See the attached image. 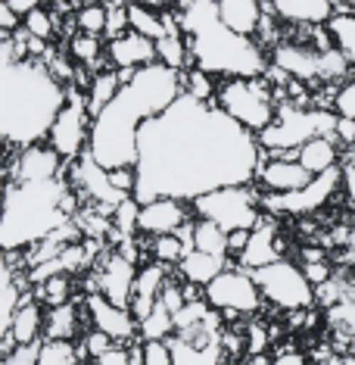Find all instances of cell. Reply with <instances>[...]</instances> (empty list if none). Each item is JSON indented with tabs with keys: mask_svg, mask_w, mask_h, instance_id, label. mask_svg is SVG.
<instances>
[{
	"mask_svg": "<svg viewBox=\"0 0 355 365\" xmlns=\"http://www.w3.org/2000/svg\"><path fill=\"white\" fill-rule=\"evenodd\" d=\"M259 135L243 128L216 101L181 94L169 110L147 119L137 140L134 197H196L228 185H253L262 165Z\"/></svg>",
	"mask_w": 355,
	"mask_h": 365,
	"instance_id": "1",
	"label": "cell"
},
{
	"mask_svg": "<svg viewBox=\"0 0 355 365\" xmlns=\"http://www.w3.org/2000/svg\"><path fill=\"white\" fill-rule=\"evenodd\" d=\"M184 94V72L165 63L140 66L137 76L115 94V101L94 119L90 128V156L106 169L137 165L140 125L162 110H169Z\"/></svg>",
	"mask_w": 355,
	"mask_h": 365,
	"instance_id": "2",
	"label": "cell"
},
{
	"mask_svg": "<svg viewBox=\"0 0 355 365\" xmlns=\"http://www.w3.org/2000/svg\"><path fill=\"white\" fill-rule=\"evenodd\" d=\"M0 135L10 150L41 144L65 106V88L44 60H22L10 38L0 47Z\"/></svg>",
	"mask_w": 355,
	"mask_h": 365,
	"instance_id": "3",
	"label": "cell"
},
{
	"mask_svg": "<svg viewBox=\"0 0 355 365\" xmlns=\"http://www.w3.org/2000/svg\"><path fill=\"white\" fill-rule=\"evenodd\" d=\"M78 190L65 175L51 181H6L4 197V225L0 244L4 253H19L38 247L53 231L69 225L75 215Z\"/></svg>",
	"mask_w": 355,
	"mask_h": 365,
	"instance_id": "4",
	"label": "cell"
},
{
	"mask_svg": "<svg viewBox=\"0 0 355 365\" xmlns=\"http://www.w3.org/2000/svg\"><path fill=\"white\" fill-rule=\"evenodd\" d=\"M181 29L194 53V66L212 72L216 78L265 76L271 69V53L255 38L228 29L218 16L216 0H194L181 10Z\"/></svg>",
	"mask_w": 355,
	"mask_h": 365,
	"instance_id": "5",
	"label": "cell"
},
{
	"mask_svg": "<svg viewBox=\"0 0 355 365\" xmlns=\"http://www.w3.org/2000/svg\"><path fill=\"white\" fill-rule=\"evenodd\" d=\"M337 122H340V115L334 110H324V106H300L284 97L277 106V119L265 131H259V144L271 156L296 160V150H300L305 140H312L318 135H337Z\"/></svg>",
	"mask_w": 355,
	"mask_h": 365,
	"instance_id": "6",
	"label": "cell"
},
{
	"mask_svg": "<svg viewBox=\"0 0 355 365\" xmlns=\"http://www.w3.org/2000/svg\"><path fill=\"white\" fill-rule=\"evenodd\" d=\"M216 103L231 119H237L250 131H265L277 119L280 101L265 76H240V78H221Z\"/></svg>",
	"mask_w": 355,
	"mask_h": 365,
	"instance_id": "7",
	"label": "cell"
},
{
	"mask_svg": "<svg viewBox=\"0 0 355 365\" xmlns=\"http://www.w3.org/2000/svg\"><path fill=\"white\" fill-rule=\"evenodd\" d=\"M200 219H212L225 231H253L262 222V194L253 185H228L191 203Z\"/></svg>",
	"mask_w": 355,
	"mask_h": 365,
	"instance_id": "8",
	"label": "cell"
},
{
	"mask_svg": "<svg viewBox=\"0 0 355 365\" xmlns=\"http://www.w3.org/2000/svg\"><path fill=\"white\" fill-rule=\"evenodd\" d=\"M253 278L259 281L265 300H271L287 312H302V309H312V306H315V297H318L315 284L309 281L305 269L293 265L290 259H284V256L275 262H268V265H262V269H255Z\"/></svg>",
	"mask_w": 355,
	"mask_h": 365,
	"instance_id": "9",
	"label": "cell"
},
{
	"mask_svg": "<svg viewBox=\"0 0 355 365\" xmlns=\"http://www.w3.org/2000/svg\"><path fill=\"white\" fill-rule=\"evenodd\" d=\"M90 128H94V115H90V106H88V91H81L78 85H69L65 106L56 115L51 135H47V144L65 163H75L90 147Z\"/></svg>",
	"mask_w": 355,
	"mask_h": 365,
	"instance_id": "10",
	"label": "cell"
},
{
	"mask_svg": "<svg viewBox=\"0 0 355 365\" xmlns=\"http://www.w3.org/2000/svg\"><path fill=\"white\" fill-rule=\"evenodd\" d=\"M203 297L212 309L225 312V315H253L262 306V287L253 278L250 269H225L221 275H216L209 284L203 287Z\"/></svg>",
	"mask_w": 355,
	"mask_h": 365,
	"instance_id": "11",
	"label": "cell"
},
{
	"mask_svg": "<svg viewBox=\"0 0 355 365\" xmlns=\"http://www.w3.org/2000/svg\"><path fill=\"white\" fill-rule=\"evenodd\" d=\"M346 181L343 165H334V169L321 172L300 190H290V194H262V210L271 215H309L318 212L330 197L340 190V185Z\"/></svg>",
	"mask_w": 355,
	"mask_h": 365,
	"instance_id": "12",
	"label": "cell"
},
{
	"mask_svg": "<svg viewBox=\"0 0 355 365\" xmlns=\"http://www.w3.org/2000/svg\"><path fill=\"white\" fill-rule=\"evenodd\" d=\"M69 165H72V175H69L72 187H75L85 200H90V206H97V210L112 215L115 206L125 200V197H131V194H122V190L112 185L110 169L97 163L94 156H90V150L85 156H78L75 163H69Z\"/></svg>",
	"mask_w": 355,
	"mask_h": 365,
	"instance_id": "13",
	"label": "cell"
},
{
	"mask_svg": "<svg viewBox=\"0 0 355 365\" xmlns=\"http://www.w3.org/2000/svg\"><path fill=\"white\" fill-rule=\"evenodd\" d=\"M65 160L53 150L47 140L28 144L19 150H10V165H6V181H51L63 175Z\"/></svg>",
	"mask_w": 355,
	"mask_h": 365,
	"instance_id": "14",
	"label": "cell"
},
{
	"mask_svg": "<svg viewBox=\"0 0 355 365\" xmlns=\"http://www.w3.org/2000/svg\"><path fill=\"white\" fill-rule=\"evenodd\" d=\"M85 306L94 328L106 331L115 344H125V340L134 337V331H140V322L134 319V312L125 309V306H115L103 290H90L85 297Z\"/></svg>",
	"mask_w": 355,
	"mask_h": 365,
	"instance_id": "15",
	"label": "cell"
},
{
	"mask_svg": "<svg viewBox=\"0 0 355 365\" xmlns=\"http://www.w3.org/2000/svg\"><path fill=\"white\" fill-rule=\"evenodd\" d=\"M315 178L300 160H287V156H262V165L255 172V181L265 194H290V190L305 187Z\"/></svg>",
	"mask_w": 355,
	"mask_h": 365,
	"instance_id": "16",
	"label": "cell"
},
{
	"mask_svg": "<svg viewBox=\"0 0 355 365\" xmlns=\"http://www.w3.org/2000/svg\"><path fill=\"white\" fill-rule=\"evenodd\" d=\"M134 284H137L134 259H128L125 253H110V256H106L103 269L97 272V287H100L115 306H125V309H131Z\"/></svg>",
	"mask_w": 355,
	"mask_h": 365,
	"instance_id": "17",
	"label": "cell"
},
{
	"mask_svg": "<svg viewBox=\"0 0 355 365\" xmlns=\"http://www.w3.org/2000/svg\"><path fill=\"white\" fill-rule=\"evenodd\" d=\"M271 63L280 66L296 81H321V51L300 41H280L271 47Z\"/></svg>",
	"mask_w": 355,
	"mask_h": 365,
	"instance_id": "18",
	"label": "cell"
},
{
	"mask_svg": "<svg viewBox=\"0 0 355 365\" xmlns=\"http://www.w3.org/2000/svg\"><path fill=\"white\" fill-rule=\"evenodd\" d=\"M187 222V200L178 197H156V200L140 206V235H175Z\"/></svg>",
	"mask_w": 355,
	"mask_h": 365,
	"instance_id": "19",
	"label": "cell"
},
{
	"mask_svg": "<svg viewBox=\"0 0 355 365\" xmlns=\"http://www.w3.org/2000/svg\"><path fill=\"white\" fill-rule=\"evenodd\" d=\"M106 60L115 69H140V66H150L159 60L156 53V41L140 35V31H125L122 38H112L106 44Z\"/></svg>",
	"mask_w": 355,
	"mask_h": 365,
	"instance_id": "20",
	"label": "cell"
},
{
	"mask_svg": "<svg viewBox=\"0 0 355 365\" xmlns=\"http://www.w3.org/2000/svg\"><path fill=\"white\" fill-rule=\"evenodd\" d=\"M280 259V247H277V222L268 215H262V222L250 231V244H246V250L237 256V262L243 265V269H262V265Z\"/></svg>",
	"mask_w": 355,
	"mask_h": 365,
	"instance_id": "21",
	"label": "cell"
},
{
	"mask_svg": "<svg viewBox=\"0 0 355 365\" xmlns=\"http://www.w3.org/2000/svg\"><path fill=\"white\" fill-rule=\"evenodd\" d=\"M268 6L290 26H327L337 13L334 0H268Z\"/></svg>",
	"mask_w": 355,
	"mask_h": 365,
	"instance_id": "22",
	"label": "cell"
},
{
	"mask_svg": "<svg viewBox=\"0 0 355 365\" xmlns=\"http://www.w3.org/2000/svg\"><path fill=\"white\" fill-rule=\"evenodd\" d=\"M169 284V265L165 262H150L144 265V269H137V284H134V297H131V312H134V319H147L150 309L156 303H159L162 290Z\"/></svg>",
	"mask_w": 355,
	"mask_h": 365,
	"instance_id": "23",
	"label": "cell"
},
{
	"mask_svg": "<svg viewBox=\"0 0 355 365\" xmlns=\"http://www.w3.org/2000/svg\"><path fill=\"white\" fill-rule=\"evenodd\" d=\"M171 356L175 365H221V334H200V337H171Z\"/></svg>",
	"mask_w": 355,
	"mask_h": 365,
	"instance_id": "24",
	"label": "cell"
},
{
	"mask_svg": "<svg viewBox=\"0 0 355 365\" xmlns=\"http://www.w3.org/2000/svg\"><path fill=\"white\" fill-rule=\"evenodd\" d=\"M216 6L221 22L246 38L259 35V26L268 13V0H216Z\"/></svg>",
	"mask_w": 355,
	"mask_h": 365,
	"instance_id": "25",
	"label": "cell"
},
{
	"mask_svg": "<svg viewBox=\"0 0 355 365\" xmlns=\"http://www.w3.org/2000/svg\"><path fill=\"white\" fill-rule=\"evenodd\" d=\"M41 306H44L41 300H28V297L22 300L19 312H16V319H13L10 334L4 337V356L16 350L19 344H41V337H44V322H47Z\"/></svg>",
	"mask_w": 355,
	"mask_h": 365,
	"instance_id": "26",
	"label": "cell"
},
{
	"mask_svg": "<svg viewBox=\"0 0 355 365\" xmlns=\"http://www.w3.org/2000/svg\"><path fill=\"white\" fill-rule=\"evenodd\" d=\"M0 290H4V303H0V334H10L13 319L19 312L22 300H26V275H19L13 265V256L4 259V278H0Z\"/></svg>",
	"mask_w": 355,
	"mask_h": 365,
	"instance_id": "27",
	"label": "cell"
},
{
	"mask_svg": "<svg viewBox=\"0 0 355 365\" xmlns=\"http://www.w3.org/2000/svg\"><path fill=\"white\" fill-rule=\"evenodd\" d=\"M296 160H300L312 175H321V172L340 165V147H337V135H318L296 150Z\"/></svg>",
	"mask_w": 355,
	"mask_h": 365,
	"instance_id": "28",
	"label": "cell"
},
{
	"mask_svg": "<svg viewBox=\"0 0 355 365\" xmlns=\"http://www.w3.org/2000/svg\"><path fill=\"white\" fill-rule=\"evenodd\" d=\"M228 269L225 256H216V253H206V250H196V247H191V250L184 253V259L178 262V272L184 281H191V284H200L206 287L216 275H221V272Z\"/></svg>",
	"mask_w": 355,
	"mask_h": 365,
	"instance_id": "29",
	"label": "cell"
},
{
	"mask_svg": "<svg viewBox=\"0 0 355 365\" xmlns=\"http://www.w3.org/2000/svg\"><path fill=\"white\" fill-rule=\"evenodd\" d=\"M125 88V81H122L119 69H103V72H94L90 76V88H88V106H90V115H100L106 106L115 101V94Z\"/></svg>",
	"mask_w": 355,
	"mask_h": 365,
	"instance_id": "30",
	"label": "cell"
},
{
	"mask_svg": "<svg viewBox=\"0 0 355 365\" xmlns=\"http://www.w3.org/2000/svg\"><path fill=\"white\" fill-rule=\"evenodd\" d=\"M156 53H159V63L171 66V69H178V72L194 69V53H191V44H187L184 31L159 38V41H156Z\"/></svg>",
	"mask_w": 355,
	"mask_h": 365,
	"instance_id": "31",
	"label": "cell"
},
{
	"mask_svg": "<svg viewBox=\"0 0 355 365\" xmlns=\"http://www.w3.org/2000/svg\"><path fill=\"white\" fill-rule=\"evenodd\" d=\"M75 325H78V312L72 303L51 306L44 322V340H72L75 337Z\"/></svg>",
	"mask_w": 355,
	"mask_h": 365,
	"instance_id": "32",
	"label": "cell"
},
{
	"mask_svg": "<svg viewBox=\"0 0 355 365\" xmlns=\"http://www.w3.org/2000/svg\"><path fill=\"white\" fill-rule=\"evenodd\" d=\"M194 247L196 250H206V253H216V256H228L231 253L228 231L216 225L212 219H196L194 222Z\"/></svg>",
	"mask_w": 355,
	"mask_h": 365,
	"instance_id": "33",
	"label": "cell"
},
{
	"mask_svg": "<svg viewBox=\"0 0 355 365\" xmlns=\"http://www.w3.org/2000/svg\"><path fill=\"white\" fill-rule=\"evenodd\" d=\"M128 16H131V31H140V35H147L153 41H159V38L169 35V29H165V22H162V13L153 10V6L131 0Z\"/></svg>",
	"mask_w": 355,
	"mask_h": 365,
	"instance_id": "34",
	"label": "cell"
},
{
	"mask_svg": "<svg viewBox=\"0 0 355 365\" xmlns=\"http://www.w3.org/2000/svg\"><path fill=\"white\" fill-rule=\"evenodd\" d=\"M171 331H178L175 328V312H171L162 300L153 306L147 319H140V337L144 340H169Z\"/></svg>",
	"mask_w": 355,
	"mask_h": 365,
	"instance_id": "35",
	"label": "cell"
},
{
	"mask_svg": "<svg viewBox=\"0 0 355 365\" xmlns=\"http://www.w3.org/2000/svg\"><path fill=\"white\" fill-rule=\"evenodd\" d=\"M69 56L81 66H88V69L94 72H103L100 60L106 53H100V35H88V31H78L75 38L69 41Z\"/></svg>",
	"mask_w": 355,
	"mask_h": 365,
	"instance_id": "36",
	"label": "cell"
},
{
	"mask_svg": "<svg viewBox=\"0 0 355 365\" xmlns=\"http://www.w3.org/2000/svg\"><path fill=\"white\" fill-rule=\"evenodd\" d=\"M140 206L144 203L131 194L112 210V231H119V237H134L140 231Z\"/></svg>",
	"mask_w": 355,
	"mask_h": 365,
	"instance_id": "37",
	"label": "cell"
},
{
	"mask_svg": "<svg viewBox=\"0 0 355 365\" xmlns=\"http://www.w3.org/2000/svg\"><path fill=\"white\" fill-rule=\"evenodd\" d=\"M334 44L349 56V63L355 66V13H334V19L327 22Z\"/></svg>",
	"mask_w": 355,
	"mask_h": 365,
	"instance_id": "38",
	"label": "cell"
},
{
	"mask_svg": "<svg viewBox=\"0 0 355 365\" xmlns=\"http://www.w3.org/2000/svg\"><path fill=\"white\" fill-rule=\"evenodd\" d=\"M38 365H78V350L72 340H41Z\"/></svg>",
	"mask_w": 355,
	"mask_h": 365,
	"instance_id": "39",
	"label": "cell"
},
{
	"mask_svg": "<svg viewBox=\"0 0 355 365\" xmlns=\"http://www.w3.org/2000/svg\"><path fill=\"white\" fill-rule=\"evenodd\" d=\"M212 78H216V76H212V72H206V69H200V66L187 69L184 72V94L196 97V101H216L218 85Z\"/></svg>",
	"mask_w": 355,
	"mask_h": 365,
	"instance_id": "40",
	"label": "cell"
},
{
	"mask_svg": "<svg viewBox=\"0 0 355 365\" xmlns=\"http://www.w3.org/2000/svg\"><path fill=\"white\" fill-rule=\"evenodd\" d=\"M69 297H72L69 272L53 275V278H47V281H41V284H38V300L44 306H63V303H69Z\"/></svg>",
	"mask_w": 355,
	"mask_h": 365,
	"instance_id": "41",
	"label": "cell"
},
{
	"mask_svg": "<svg viewBox=\"0 0 355 365\" xmlns=\"http://www.w3.org/2000/svg\"><path fill=\"white\" fill-rule=\"evenodd\" d=\"M131 0H106V31L103 38H122L131 31V16H128Z\"/></svg>",
	"mask_w": 355,
	"mask_h": 365,
	"instance_id": "42",
	"label": "cell"
},
{
	"mask_svg": "<svg viewBox=\"0 0 355 365\" xmlns=\"http://www.w3.org/2000/svg\"><path fill=\"white\" fill-rule=\"evenodd\" d=\"M22 26L28 29L31 38H41V41H53L56 35V13L53 10H44V6H38V10H31L22 16Z\"/></svg>",
	"mask_w": 355,
	"mask_h": 365,
	"instance_id": "43",
	"label": "cell"
},
{
	"mask_svg": "<svg viewBox=\"0 0 355 365\" xmlns=\"http://www.w3.org/2000/svg\"><path fill=\"white\" fill-rule=\"evenodd\" d=\"M184 253H187V244L178 235H159V237H153V259H159L165 265H178L181 259H184Z\"/></svg>",
	"mask_w": 355,
	"mask_h": 365,
	"instance_id": "44",
	"label": "cell"
},
{
	"mask_svg": "<svg viewBox=\"0 0 355 365\" xmlns=\"http://www.w3.org/2000/svg\"><path fill=\"white\" fill-rule=\"evenodd\" d=\"M75 26L78 31H88V35H100L106 31V0L103 4H88L81 6V10L75 13Z\"/></svg>",
	"mask_w": 355,
	"mask_h": 365,
	"instance_id": "45",
	"label": "cell"
},
{
	"mask_svg": "<svg viewBox=\"0 0 355 365\" xmlns=\"http://www.w3.org/2000/svg\"><path fill=\"white\" fill-rule=\"evenodd\" d=\"M140 365H175L169 340H144L140 344Z\"/></svg>",
	"mask_w": 355,
	"mask_h": 365,
	"instance_id": "46",
	"label": "cell"
},
{
	"mask_svg": "<svg viewBox=\"0 0 355 365\" xmlns=\"http://www.w3.org/2000/svg\"><path fill=\"white\" fill-rule=\"evenodd\" d=\"M330 322H334L337 331L349 334V340H355V300H337L330 306Z\"/></svg>",
	"mask_w": 355,
	"mask_h": 365,
	"instance_id": "47",
	"label": "cell"
},
{
	"mask_svg": "<svg viewBox=\"0 0 355 365\" xmlns=\"http://www.w3.org/2000/svg\"><path fill=\"white\" fill-rule=\"evenodd\" d=\"M334 113L343 115V119H355V78L343 81V85L334 91Z\"/></svg>",
	"mask_w": 355,
	"mask_h": 365,
	"instance_id": "48",
	"label": "cell"
},
{
	"mask_svg": "<svg viewBox=\"0 0 355 365\" xmlns=\"http://www.w3.org/2000/svg\"><path fill=\"white\" fill-rule=\"evenodd\" d=\"M81 344H85V353L90 356V359H100L106 350H112V346H115V340L106 334V331H100V328H90Z\"/></svg>",
	"mask_w": 355,
	"mask_h": 365,
	"instance_id": "49",
	"label": "cell"
},
{
	"mask_svg": "<svg viewBox=\"0 0 355 365\" xmlns=\"http://www.w3.org/2000/svg\"><path fill=\"white\" fill-rule=\"evenodd\" d=\"M38 353H41V344H19L16 350L4 356L0 365H38Z\"/></svg>",
	"mask_w": 355,
	"mask_h": 365,
	"instance_id": "50",
	"label": "cell"
},
{
	"mask_svg": "<svg viewBox=\"0 0 355 365\" xmlns=\"http://www.w3.org/2000/svg\"><path fill=\"white\" fill-rule=\"evenodd\" d=\"M97 365H140V350H122V346H112L106 350Z\"/></svg>",
	"mask_w": 355,
	"mask_h": 365,
	"instance_id": "51",
	"label": "cell"
},
{
	"mask_svg": "<svg viewBox=\"0 0 355 365\" xmlns=\"http://www.w3.org/2000/svg\"><path fill=\"white\" fill-rule=\"evenodd\" d=\"M268 340H271V331L265 325H259V322H253L250 334H246V350H250V353H265Z\"/></svg>",
	"mask_w": 355,
	"mask_h": 365,
	"instance_id": "52",
	"label": "cell"
},
{
	"mask_svg": "<svg viewBox=\"0 0 355 365\" xmlns=\"http://www.w3.org/2000/svg\"><path fill=\"white\" fill-rule=\"evenodd\" d=\"M19 26H22V13H16L10 4H0V29H4V35H13Z\"/></svg>",
	"mask_w": 355,
	"mask_h": 365,
	"instance_id": "53",
	"label": "cell"
},
{
	"mask_svg": "<svg viewBox=\"0 0 355 365\" xmlns=\"http://www.w3.org/2000/svg\"><path fill=\"white\" fill-rule=\"evenodd\" d=\"M302 269H305V275H309L312 284H327V281H330V269H327V262H324V259H318V262H305Z\"/></svg>",
	"mask_w": 355,
	"mask_h": 365,
	"instance_id": "54",
	"label": "cell"
},
{
	"mask_svg": "<svg viewBox=\"0 0 355 365\" xmlns=\"http://www.w3.org/2000/svg\"><path fill=\"white\" fill-rule=\"evenodd\" d=\"M337 140L346 144L349 150H355V119H343L340 115V122H337Z\"/></svg>",
	"mask_w": 355,
	"mask_h": 365,
	"instance_id": "55",
	"label": "cell"
},
{
	"mask_svg": "<svg viewBox=\"0 0 355 365\" xmlns=\"http://www.w3.org/2000/svg\"><path fill=\"white\" fill-rule=\"evenodd\" d=\"M246 244H250V231H228V247L234 256H240L246 250Z\"/></svg>",
	"mask_w": 355,
	"mask_h": 365,
	"instance_id": "56",
	"label": "cell"
},
{
	"mask_svg": "<svg viewBox=\"0 0 355 365\" xmlns=\"http://www.w3.org/2000/svg\"><path fill=\"white\" fill-rule=\"evenodd\" d=\"M271 365H309V362H305V356L300 350H280L275 359H271Z\"/></svg>",
	"mask_w": 355,
	"mask_h": 365,
	"instance_id": "57",
	"label": "cell"
},
{
	"mask_svg": "<svg viewBox=\"0 0 355 365\" xmlns=\"http://www.w3.org/2000/svg\"><path fill=\"white\" fill-rule=\"evenodd\" d=\"M4 4H10L16 13L26 16V13H31V10H38V6L44 4V0H4Z\"/></svg>",
	"mask_w": 355,
	"mask_h": 365,
	"instance_id": "58",
	"label": "cell"
},
{
	"mask_svg": "<svg viewBox=\"0 0 355 365\" xmlns=\"http://www.w3.org/2000/svg\"><path fill=\"white\" fill-rule=\"evenodd\" d=\"M240 365H271V359H268L265 353H250V356H246V359H243Z\"/></svg>",
	"mask_w": 355,
	"mask_h": 365,
	"instance_id": "59",
	"label": "cell"
},
{
	"mask_svg": "<svg viewBox=\"0 0 355 365\" xmlns=\"http://www.w3.org/2000/svg\"><path fill=\"white\" fill-rule=\"evenodd\" d=\"M337 13H355V0H334Z\"/></svg>",
	"mask_w": 355,
	"mask_h": 365,
	"instance_id": "60",
	"label": "cell"
},
{
	"mask_svg": "<svg viewBox=\"0 0 355 365\" xmlns=\"http://www.w3.org/2000/svg\"><path fill=\"white\" fill-rule=\"evenodd\" d=\"M324 365H355V359H352V356H330Z\"/></svg>",
	"mask_w": 355,
	"mask_h": 365,
	"instance_id": "61",
	"label": "cell"
},
{
	"mask_svg": "<svg viewBox=\"0 0 355 365\" xmlns=\"http://www.w3.org/2000/svg\"><path fill=\"white\" fill-rule=\"evenodd\" d=\"M346 240H349V250H352V262H355V231H349V237H346Z\"/></svg>",
	"mask_w": 355,
	"mask_h": 365,
	"instance_id": "62",
	"label": "cell"
},
{
	"mask_svg": "<svg viewBox=\"0 0 355 365\" xmlns=\"http://www.w3.org/2000/svg\"><path fill=\"white\" fill-rule=\"evenodd\" d=\"M81 6H88V4H103V0H78Z\"/></svg>",
	"mask_w": 355,
	"mask_h": 365,
	"instance_id": "63",
	"label": "cell"
}]
</instances>
